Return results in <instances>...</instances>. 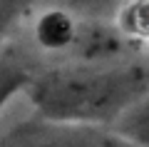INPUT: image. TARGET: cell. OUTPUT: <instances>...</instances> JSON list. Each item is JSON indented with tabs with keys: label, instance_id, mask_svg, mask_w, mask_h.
<instances>
[{
	"label": "cell",
	"instance_id": "obj_4",
	"mask_svg": "<svg viewBox=\"0 0 149 147\" xmlns=\"http://www.w3.org/2000/svg\"><path fill=\"white\" fill-rule=\"evenodd\" d=\"M77 35V20L67 8H50L35 23V40L47 53H67Z\"/></svg>",
	"mask_w": 149,
	"mask_h": 147
},
{
	"label": "cell",
	"instance_id": "obj_7",
	"mask_svg": "<svg viewBox=\"0 0 149 147\" xmlns=\"http://www.w3.org/2000/svg\"><path fill=\"white\" fill-rule=\"evenodd\" d=\"M127 0H62V8H67L72 15L95 18V20H109L119 15Z\"/></svg>",
	"mask_w": 149,
	"mask_h": 147
},
{
	"label": "cell",
	"instance_id": "obj_2",
	"mask_svg": "<svg viewBox=\"0 0 149 147\" xmlns=\"http://www.w3.org/2000/svg\"><path fill=\"white\" fill-rule=\"evenodd\" d=\"M0 147H142L109 125L60 122L32 115L0 132Z\"/></svg>",
	"mask_w": 149,
	"mask_h": 147
},
{
	"label": "cell",
	"instance_id": "obj_3",
	"mask_svg": "<svg viewBox=\"0 0 149 147\" xmlns=\"http://www.w3.org/2000/svg\"><path fill=\"white\" fill-rule=\"evenodd\" d=\"M132 40H134L132 35H127L119 25L109 20L82 18V20H77V35L67 53L72 55L74 63L82 65L119 63L132 50Z\"/></svg>",
	"mask_w": 149,
	"mask_h": 147
},
{
	"label": "cell",
	"instance_id": "obj_8",
	"mask_svg": "<svg viewBox=\"0 0 149 147\" xmlns=\"http://www.w3.org/2000/svg\"><path fill=\"white\" fill-rule=\"evenodd\" d=\"M37 0H0V37L5 35Z\"/></svg>",
	"mask_w": 149,
	"mask_h": 147
},
{
	"label": "cell",
	"instance_id": "obj_5",
	"mask_svg": "<svg viewBox=\"0 0 149 147\" xmlns=\"http://www.w3.org/2000/svg\"><path fill=\"white\" fill-rule=\"evenodd\" d=\"M30 82H32L30 70H25L13 58H0V112L15 95L25 92Z\"/></svg>",
	"mask_w": 149,
	"mask_h": 147
},
{
	"label": "cell",
	"instance_id": "obj_1",
	"mask_svg": "<svg viewBox=\"0 0 149 147\" xmlns=\"http://www.w3.org/2000/svg\"><path fill=\"white\" fill-rule=\"evenodd\" d=\"M149 92V63L72 65L32 75L25 95L35 115L60 122L109 125Z\"/></svg>",
	"mask_w": 149,
	"mask_h": 147
},
{
	"label": "cell",
	"instance_id": "obj_6",
	"mask_svg": "<svg viewBox=\"0 0 149 147\" xmlns=\"http://www.w3.org/2000/svg\"><path fill=\"white\" fill-rule=\"evenodd\" d=\"M119 27L132 37H149V0H127L119 10Z\"/></svg>",
	"mask_w": 149,
	"mask_h": 147
}]
</instances>
